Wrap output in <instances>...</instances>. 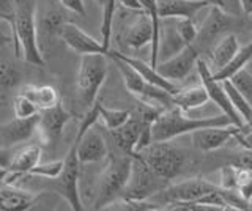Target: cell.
<instances>
[{
  "label": "cell",
  "mask_w": 252,
  "mask_h": 211,
  "mask_svg": "<svg viewBox=\"0 0 252 211\" xmlns=\"http://www.w3.org/2000/svg\"><path fill=\"white\" fill-rule=\"evenodd\" d=\"M36 33L43 56L60 40L62 27L68 22V10L59 0H36Z\"/></svg>",
  "instance_id": "cell-6"
},
{
  "label": "cell",
  "mask_w": 252,
  "mask_h": 211,
  "mask_svg": "<svg viewBox=\"0 0 252 211\" xmlns=\"http://www.w3.org/2000/svg\"><path fill=\"white\" fill-rule=\"evenodd\" d=\"M39 114V109L29 96L22 95V93H16L13 98V117L18 119H32Z\"/></svg>",
  "instance_id": "cell-32"
},
{
  "label": "cell",
  "mask_w": 252,
  "mask_h": 211,
  "mask_svg": "<svg viewBox=\"0 0 252 211\" xmlns=\"http://www.w3.org/2000/svg\"><path fill=\"white\" fill-rule=\"evenodd\" d=\"M16 6H18V0H0V21L6 22L10 30L14 27Z\"/></svg>",
  "instance_id": "cell-37"
},
{
  "label": "cell",
  "mask_w": 252,
  "mask_h": 211,
  "mask_svg": "<svg viewBox=\"0 0 252 211\" xmlns=\"http://www.w3.org/2000/svg\"><path fill=\"white\" fill-rule=\"evenodd\" d=\"M107 56L104 54H87L81 56L79 71L76 77V93L81 106L89 109L96 103L98 93L107 77Z\"/></svg>",
  "instance_id": "cell-5"
},
{
  "label": "cell",
  "mask_w": 252,
  "mask_h": 211,
  "mask_svg": "<svg viewBox=\"0 0 252 211\" xmlns=\"http://www.w3.org/2000/svg\"><path fill=\"white\" fill-rule=\"evenodd\" d=\"M81 161L77 156V140L71 144L66 156L63 158V169L59 177L55 178H41L36 175H32V178L36 180L41 189H47L49 192L59 194L65 200L73 211H82V199L81 191H79V180H81Z\"/></svg>",
  "instance_id": "cell-3"
},
{
  "label": "cell",
  "mask_w": 252,
  "mask_h": 211,
  "mask_svg": "<svg viewBox=\"0 0 252 211\" xmlns=\"http://www.w3.org/2000/svg\"><path fill=\"white\" fill-rule=\"evenodd\" d=\"M60 40L65 43V46L71 51H74L79 56H87V54H104L107 56V51L104 49L102 43L98 40H94L93 36H90L81 27H77L74 22H66L62 27Z\"/></svg>",
  "instance_id": "cell-19"
},
{
  "label": "cell",
  "mask_w": 252,
  "mask_h": 211,
  "mask_svg": "<svg viewBox=\"0 0 252 211\" xmlns=\"http://www.w3.org/2000/svg\"><path fill=\"white\" fill-rule=\"evenodd\" d=\"M243 128L236 124H225V126H208L202 129H195L191 132L192 145L202 153H210L219 150L227 142H230Z\"/></svg>",
  "instance_id": "cell-15"
},
{
  "label": "cell",
  "mask_w": 252,
  "mask_h": 211,
  "mask_svg": "<svg viewBox=\"0 0 252 211\" xmlns=\"http://www.w3.org/2000/svg\"><path fill=\"white\" fill-rule=\"evenodd\" d=\"M228 79H230V82L238 89V91L249 101L252 106V73L248 71L246 68H243L240 71L233 73Z\"/></svg>",
  "instance_id": "cell-33"
},
{
  "label": "cell",
  "mask_w": 252,
  "mask_h": 211,
  "mask_svg": "<svg viewBox=\"0 0 252 211\" xmlns=\"http://www.w3.org/2000/svg\"><path fill=\"white\" fill-rule=\"evenodd\" d=\"M230 164L236 169L252 170V148H243L240 153H236L233 156Z\"/></svg>",
  "instance_id": "cell-39"
},
{
  "label": "cell",
  "mask_w": 252,
  "mask_h": 211,
  "mask_svg": "<svg viewBox=\"0 0 252 211\" xmlns=\"http://www.w3.org/2000/svg\"><path fill=\"white\" fill-rule=\"evenodd\" d=\"M19 93L29 96L36 107L39 109V112L46 111V109H51L54 106H57L60 101V93L59 90L52 87V85H33V84H26L21 85L18 89Z\"/></svg>",
  "instance_id": "cell-27"
},
{
  "label": "cell",
  "mask_w": 252,
  "mask_h": 211,
  "mask_svg": "<svg viewBox=\"0 0 252 211\" xmlns=\"http://www.w3.org/2000/svg\"><path fill=\"white\" fill-rule=\"evenodd\" d=\"M19 59L22 57L16 51L14 43H10L8 48L0 46V90L13 91L21 87L24 73Z\"/></svg>",
  "instance_id": "cell-18"
},
{
  "label": "cell",
  "mask_w": 252,
  "mask_h": 211,
  "mask_svg": "<svg viewBox=\"0 0 252 211\" xmlns=\"http://www.w3.org/2000/svg\"><path fill=\"white\" fill-rule=\"evenodd\" d=\"M252 60V40L244 46V48H240V51L236 52V56L233 57V60L228 63L225 68L220 69L219 73L215 74V77L218 81H224V79H228L233 73L240 71V69L246 68V65Z\"/></svg>",
  "instance_id": "cell-29"
},
{
  "label": "cell",
  "mask_w": 252,
  "mask_h": 211,
  "mask_svg": "<svg viewBox=\"0 0 252 211\" xmlns=\"http://www.w3.org/2000/svg\"><path fill=\"white\" fill-rule=\"evenodd\" d=\"M98 109H99V120L109 131L120 128L122 124L131 117L129 111H125V109H107L101 103H99Z\"/></svg>",
  "instance_id": "cell-31"
},
{
  "label": "cell",
  "mask_w": 252,
  "mask_h": 211,
  "mask_svg": "<svg viewBox=\"0 0 252 211\" xmlns=\"http://www.w3.org/2000/svg\"><path fill=\"white\" fill-rule=\"evenodd\" d=\"M71 120V114L63 107L62 103L51 109H46L38 114V128L39 137L44 144L55 142L63 132V128L66 126Z\"/></svg>",
  "instance_id": "cell-17"
},
{
  "label": "cell",
  "mask_w": 252,
  "mask_h": 211,
  "mask_svg": "<svg viewBox=\"0 0 252 211\" xmlns=\"http://www.w3.org/2000/svg\"><path fill=\"white\" fill-rule=\"evenodd\" d=\"M38 128V115L32 119H18L11 117L10 120L0 123V145L14 148L16 145L26 144L32 139Z\"/></svg>",
  "instance_id": "cell-16"
},
{
  "label": "cell",
  "mask_w": 252,
  "mask_h": 211,
  "mask_svg": "<svg viewBox=\"0 0 252 211\" xmlns=\"http://www.w3.org/2000/svg\"><path fill=\"white\" fill-rule=\"evenodd\" d=\"M188 44L183 41L177 30V19L165 18L161 19V29H159V52H158V63L167 60L173 56L181 52Z\"/></svg>",
  "instance_id": "cell-24"
},
{
  "label": "cell",
  "mask_w": 252,
  "mask_h": 211,
  "mask_svg": "<svg viewBox=\"0 0 252 211\" xmlns=\"http://www.w3.org/2000/svg\"><path fill=\"white\" fill-rule=\"evenodd\" d=\"M131 162L132 156L126 153L109 156L106 167L98 178L93 210H106L110 203H114L122 197L125 187L128 184Z\"/></svg>",
  "instance_id": "cell-4"
},
{
  "label": "cell",
  "mask_w": 252,
  "mask_h": 211,
  "mask_svg": "<svg viewBox=\"0 0 252 211\" xmlns=\"http://www.w3.org/2000/svg\"><path fill=\"white\" fill-rule=\"evenodd\" d=\"M142 126H144V121L137 115V114H131V117L126 120L120 128L109 131L110 136H112V140L115 142V145L118 147V150L122 153H126L129 156L136 154V145L139 142V136Z\"/></svg>",
  "instance_id": "cell-23"
},
{
  "label": "cell",
  "mask_w": 252,
  "mask_h": 211,
  "mask_svg": "<svg viewBox=\"0 0 252 211\" xmlns=\"http://www.w3.org/2000/svg\"><path fill=\"white\" fill-rule=\"evenodd\" d=\"M144 159L150 169H152L158 177L164 180L177 178L181 170L185 169L186 164V154L178 147L172 145L169 140L164 142H152L147 148L137 153Z\"/></svg>",
  "instance_id": "cell-7"
},
{
  "label": "cell",
  "mask_w": 252,
  "mask_h": 211,
  "mask_svg": "<svg viewBox=\"0 0 252 211\" xmlns=\"http://www.w3.org/2000/svg\"><path fill=\"white\" fill-rule=\"evenodd\" d=\"M210 101L208 93L205 87L200 85H191V87L180 89L172 95V106L181 109L183 112H189L192 109L202 107Z\"/></svg>",
  "instance_id": "cell-28"
},
{
  "label": "cell",
  "mask_w": 252,
  "mask_h": 211,
  "mask_svg": "<svg viewBox=\"0 0 252 211\" xmlns=\"http://www.w3.org/2000/svg\"><path fill=\"white\" fill-rule=\"evenodd\" d=\"M240 48L241 46L238 41V36L235 33H227L220 38L211 49V63H210L211 73L216 74L222 68H225L233 60Z\"/></svg>",
  "instance_id": "cell-26"
},
{
  "label": "cell",
  "mask_w": 252,
  "mask_h": 211,
  "mask_svg": "<svg viewBox=\"0 0 252 211\" xmlns=\"http://www.w3.org/2000/svg\"><path fill=\"white\" fill-rule=\"evenodd\" d=\"M249 207H251V210H252V199L249 200Z\"/></svg>",
  "instance_id": "cell-48"
},
{
  "label": "cell",
  "mask_w": 252,
  "mask_h": 211,
  "mask_svg": "<svg viewBox=\"0 0 252 211\" xmlns=\"http://www.w3.org/2000/svg\"><path fill=\"white\" fill-rule=\"evenodd\" d=\"M199 59H200V51L194 44H191L181 52H178L177 56H173L164 61H159L156 65V69L165 79H169L172 82H178L186 79L191 74Z\"/></svg>",
  "instance_id": "cell-13"
},
{
  "label": "cell",
  "mask_w": 252,
  "mask_h": 211,
  "mask_svg": "<svg viewBox=\"0 0 252 211\" xmlns=\"http://www.w3.org/2000/svg\"><path fill=\"white\" fill-rule=\"evenodd\" d=\"M248 24L238 16H232L224 11L222 6L219 5H211L208 16L205 18L202 27L199 29V33L194 41V46L200 52L203 49L210 48L218 38L220 40L227 33H233L236 29H244Z\"/></svg>",
  "instance_id": "cell-10"
},
{
  "label": "cell",
  "mask_w": 252,
  "mask_h": 211,
  "mask_svg": "<svg viewBox=\"0 0 252 211\" xmlns=\"http://www.w3.org/2000/svg\"><path fill=\"white\" fill-rule=\"evenodd\" d=\"M13 153H14V148H8V147L0 145V170L2 172H6L8 167H10Z\"/></svg>",
  "instance_id": "cell-41"
},
{
  "label": "cell",
  "mask_w": 252,
  "mask_h": 211,
  "mask_svg": "<svg viewBox=\"0 0 252 211\" xmlns=\"http://www.w3.org/2000/svg\"><path fill=\"white\" fill-rule=\"evenodd\" d=\"M96 2H98V3H99L101 6H102V5H104V3H106V0H96Z\"/></svg>",
  "instance_id": "cell-46"
},
{
  "label": "cell",
  "mask_w": 252,
  "mask_h": 211,
  "mask_svg": "<svg viewBox=\"0 0 252 211\" xmlns=\"http://www.w3.org/2000/svg\"><path fill=\"white\" fill-rule=\"evenodd\" d=\"M246 16H252V0H236Z\"/></svg>",
  "instance_id": "cell-43"
},
{
  "label": "cell",
  "mask_w": 252,
  "mask_h": 211,
  "mask_svg": "<svg viewBox=\"0 0 252 211\" xmlns=\"http://www.w3.org/2000/svg\"><path fill=\"white\" fill-rule=\"evenodd\" d=\"M207 2H210V3H213V5H219V6H222L219 3V0H207Z\"/></svg>",
  "instance_id": "cell-44"
},
{
  "label": "cell",
  "mask_w": 252,
  "mask_h": 211,
  "mask_svg": "<svg viewBox=\"0 0 252 211\" xmlns=\"http://www.w3.org/2000/svg\"><path fill=\"white\" fill-rule=\"evenodd\" d=\"M220 187H225V189H235L236 187V167L228 164V166H224L220 169V181L219 184Z\"/></svg>",
  "instance_id": "cell-38"
},
{
  "label": "cell",
  "mask_w": 252,
  "mask_h": 211,
  "mask_svg": "<svg viewBox=\"0 0 252 211\" xmlns=\"http://www.w3.org/2000/svg\"><path fill=\"white\" fill-rule=\"evenodd\" d=\"M216 187L218 184H213L203 178H189L181 183L167 184L164 189L152 195L148 200L158 203L162 210H165L169 205H173V203L197 202L205 194L215 191Z\"/></svg>",
  "instance_id": "cell-11"
},
{
  "label": "cell",
  "mask_w": 252,
  "mask_h": 211,
  "mask_svg": "<svg viewBox=\"0 0 252 211\" xmlns=\"http://www.w3.org/2000/svg\"><path fill=\"white\" fill-rule=\"evenodd\" d=\"M36 202V194L27 187L0 180V211H26Z\"/></svg>",
  "instance_id": "cell-20"
},
{
  "label": "cell",
  "mask_w": 252,
  "mask_h": 211,
  "mask_svg": "<svg viewBox=\"0 0 252 211\" xmlns=\"http://www.w3.org/2000/svg\"><path fill=\"white\" fill-rule=\"evenodd\" d=\"M43 158V147L39 144H27L13 153L10 167L3 174V181L16 183L22 175L30 174L33 167H36Z\"/></svg>",
  "instance_id": "cell-14"
},
{
  "label": "cell",
  "mask_w": 252,
  "mask_h": 211,
  "mask_svg": "<svg viewBox=\"0 0 252 211\" xmlns=\"http://www.w3.org/2000/svg\"><path fill=\"white\" fill-rule=\"evenodd\" d=\"M156 2L158 14L161 19H195L197 13L213 5L207 0H156Z\"/></svg>",
  "instance_id": "cell-22"
},
{
  "label": "cell",
  "mask_w": 252,
  "mask_h": 211,
  "mask_svg": "<svg viewBox=\"0 0 252 211\" xmlns=\"http://www.w3.org/2000/svg\"><path fill=\"white\" fill-rule=\"evenodd\" d=\"M62 169H63V159L52 161V162H39L36 167H33L30 174L41 178H55L60 175Z\"/></svg>",
  "instance_id": "cell-35"
},
{
  "label": "cell",
  "mask_w": 252,
  "mask_h": 211,
  "mask_svg": "<svg viewBox=\"0 0 252 211\" xmlns=\"http://www.w3.org/2000/svg\"><path fill=\"white\" fill-rule=\"evenodd\" d=\"M35 14L36 0H18L11 36L14 40L16 51L19 52V56L26 63L33 66H44L46 60L39 51Z\"/></svg>",
  "instance_id": "cell-2"
},
{
  "label": "cell",
  "mask_w": 252,
  "mask_h": 211,
  "mask_svg": "<svg viewBox=\"0 0 252 211\" xmlns=\"http://www.w3.org/2000/svg\"><path fill=\"white\" fill-rule=\"evenodd\" d=\"M246 126H248V128H251V129H252V117H251V120H249V121H248V123H246Z\"/></svg>",
  "instance_id": "cell-45"
},
{
  "label": "cell",
  "mask_w": 252,
  "mask_h": 211,
  "mask_svg": "<svg viewBox=\"0 0 252 211\" xmlns=\"http://www.w3.org/2000/svg\"><path fill=\"white\" fill-rule=\"evenodd\" d=\"M224 2H236V0H224Z\"/></svg>",
  "instance_id": "cell-49"
},
{
  "label": "cell",
  "mask_w": 252,
  "mask_h": 211,
  "mask_svg": "<svg viewBox=\"0 0 252 211\" xmlns=\"http://www.w3.org/2000/svg\"><path fill=\"white\" fill-rule=\"evenodd\" d=\"M107 57H110L115 61V65L118 66V71H120V74L123 77L126 89H128L131 95L136 96L140 103L152 104V106L161 107V109L172 107V93L147 82L136 69L126 63V61H123L122 59L112 56V54H107Z\"/></svg>",
  "instance_id": "cell-8"
},
{
  "label": "cell",
  "mask_w": 252,
  "mask_h": 211,
  "mask_svg": "<svg viewBox=\"0 0 252 211\" xmlns=\"http://www.w3.org/2000/svg\"><path fill=\"white\" fill-rule=\"evenodd\" d=\"M3 174H5V172H2V170H0V180L3 178Z\"/></svg>",
  "instance_id": "cell-47"
},
{
  "label": "cell",
  "mask_w": 252,
  "mask_h": 211,
  "mask_svg": "<svg viewBox=\"0 0 252 211\" xmlns=\"http://www.w3.org/2000/svg\"><path fill=\"white\" fill-rule=\"evenodd\" d=\"M107 54H112V56L118 57V59H122L123 61H126L128 65H131L136 71L144 77V79L150 84H153L156 85V87H159L162 90H167L169 93H177L180 90V87H177L175 84H173L172 81L169 79H165L164 76H161L159 73H158V69L153 68L152 65H148L145 63L144 60H139V59H134V57H129V56H126V54H122V52H117V51H110Z\"/></svg>",
  "instance_id": "cell-25"
},
{
  "label": "cell",
  "mask_w": 252,
  "mask_h": 211,
  "mask_svg": "<svg viewBox=\"0 0 252 211\" xmlns=\"http://www.w3.org/2000/svg\"><path fill=\"white\" fill-rule=\"evenodd\" d=\"M220 82H222L224 89L227 91V95H228V98H230L232 104L235 107V111L240 114V117L243 119L244 124H246L251 120V117H252V106H251V103L238 91V89H236L235 85L230 82V79H224V81H220Z\"/></svg>",
  "instance_id": "cell-30"
},
{
  "label": "cell",
  "mask_w": 252,
  "mask_h": 211,
  "mask_svg": "<svg viewBox=\"0 0 252 211\" xmlns=\"http://www.w3.org/2000/svg\"><path fill=\"white\" fill-rule=\"evenodd\" d=\"M122 41L129 49L137 51L153 41V22L145 11H139L122 33Z\"/></svg>",
  "instance_id": "cell-21"
},
{
  "label": "cell",
  "mask_w": 252,
  "mask_h": 211,
  "mask_svg": "<svg viewBox=\"0 0 252 211\" xmlns=\"http://www.w3.org/2000/svg\"><path fill=\"white\" fill-rule=\"evenodd\" d=\"M122 6H125L126 10H131V11H144L142 10V5L139 0H118Z\"/></svg>",
  "instance_id": "cell-42"
},
{
  "label": "cell",
  "mask_w": 252,
  "mask_h": 211,
  "mask_svg": "<svg viewBox=\"0 0 252 211\" xmlns=\"http://www.w3.org/2000/svg\"><path fill=\"white\" fill-rule=\"evenodd\" d=\"M225 124L233 123L224 112L215 117L192 119V117H188L181 109L172 106L169 109H164L156 117V120L152 124V137L153 142H164V140H172L183 134H191L195 129L208 126H225Z\"/></svg>",
  "instance_id": "cell-1"
},
{
  "label": "cell",
  "mask_w": 252,
  "mask_h": 211,
  "mask_svg": "<svg viewBox=\"0 0 252 211\" xmlns=\"http://www.w3.org/2000/svg\"><path fill=\"white\" fill-rule=\"evenodd\" d=\"M59 2L65 6L71 13H76L79 16H85V5L84 0H59Z\"/></svg>",
  "instance_id": "cell-40"
},
{
  "label": "cell",
  "mask_w": 252,
  "mask_h": 211,
  "mask_svg": "<svg viewBox=\"0 0 252 211\" xmlns=\"http://www.w3.org/2000/svg\"><path fill=\"white\" fill-rule=\"evenodd\" d=\"M197 74H199L200 77V81H202V85L205 87V90H207L208 93V98L213 104H216L219 109H220V112H224L228 119L232 120L233 124H236L238 128H244L246 124H244L243 119L240 117V114L235 111V107L232 104V101L230 98H228L227 95V91L224 89V85L220 81H218L215 74L211 73V69H210V65L207 63L205 60L199 59L197 60Z\"/></svg>",
  "instance_id": "cell-12"
},
{
  "label": "cell",
  "mask_w": 252,
  "mask_h": 211,
  "mask_svg": "<svg viewBox=\"0 0 252 211\" xmlns=\"http://www.w3.org/2000/svg\"><path fill=\"white\" fill-rule=\"evenodd\" d=\"M169 184L167 180L158 177L155 172L150 169L148 164L136 153L132 156L131 172L123 191V199H136V200H148L152 195L159 192Z\"/></svg>",
  "instance_id": "cell-9"
},
{
  "label": "cell",
  "mask_w": 252,
  "mask_h": 211,
  "mask_svg": "<svg viewBox=\"0 0 252 211\" xmlns=\"http://www.w3.org/2000/svg\"><path fill=\"white\" fill-rule=\"evenodd\" d=\"M0 22H2V21H0Z\"/></svg>",
  "instance_id": "cell-50"
},
{
  "label": "cell",
  "mask_w": 252,
  "mask_h": 211,
  "mask_svg": "<svg viewBox=\"0 0 252 211\" xmlns=\"http://www.w3.org/2000/svg\"><path fill=\"white\" fill-rule=\"evenodd\" d=\"M177 30L188 46L194 44L197 33H199V29H197L194 19H177Z\"/></svg>",
  "instance_id": "cell-36"
},
{
  "label": "cell",
  "mask_w": 252,
  "mask_h": 211,
  "mask_svg": "<svg viewBox=\"0 0 252 211\" xmlns=\"http://www.w3.org/2000/svg\"><path fill=\"white\" fill-rule=\"evenodd\" d=\"M219 192L224 197L228 210H238V211L251 210L249 202L238 192V189H236V187H235V189H225V187H220L219 186Z\"/></svg>",
  "instance_id": "cell-34"
}]
</instances>
